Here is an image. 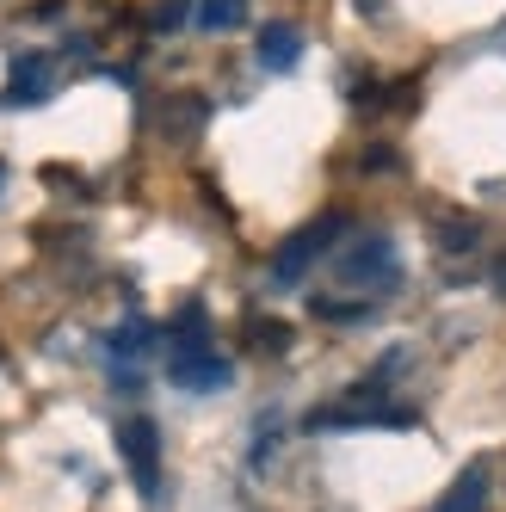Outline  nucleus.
<instances>
[{"label": "nucleus", "mask_w": 506, "mask_h": 512, "mask_svg": "<svg viewBox=\"0 0 506 512\" xmlns=\"http://www.w3.org/2000/svg\"><path fill=\"white\" fill-rule=\"evenodd\" d=\"M334 278L346 290H365V297H377V290H389L395 278H402V260H395V247L383 235H365L334 253Z\"/></svg>", "instance_id": "nucleus-1"}, {"label": "nucleus", "mask_w": 506, "mask_h": 512, "mask_svg": "<svg viewBox=\"0 0 506 512\" xmlns=\"http://www.w3.org/2000/svg\"><path fill=\"white\" fill-rule=\"evenodd\" d=\"M340 229H346V223H340V216H321V223H309V229H297L291 241H284V247H278V260H272V278H278V284H297V278H303V272H309V266L321 260V253H328V247H334V235H340Z\"/></svg>", "instance_id": "nucleus-2"}, {"label": "nucleus", "mask_w": 506, "mask_h": 512, "mask_svg": "<svg viewBox=\"0 0 506 512\" xmlns=\"http://www.w3.org/2000/svg\"><path fill=\"white\" fill-rule=\"evenodd\" d=\"M118 445H124V463L136 475V488L142 494H161V438L149 420H124L118 426Z\"/></svg>", "instance_id": "nucleus-3"}, {"label": "nucleus", "mask_w": 506, "mask_h": 512, "mask_svg": "<svg viewBox=\"0 0 506 512\" xmlns=\"http://www.w3.org/2000/svg\"><path fill=\"white\" fill-rule=\"evenodd\" d=\"M315 426H408V408H383L371 389H352V401H340V408H321Z\"/></svg>", "instance_id": "nucleus-4"}, {"label": "nucleus", "mask_w": 506, "mask_h": 512, "mask_svg": "<svg viewBox=\"0 0 506 512\" xmlns=\"http://www.w3.org/2000/svg\"><path fill=\"white\" fill-rule=\"evenodd\" d=\"M432 512H488V463H469Z\"/></svg>", "instance_id": "nucleus-5"}, {"label": "nucleus", "mask_w": 506, "mask_h": 512, "mask_svg": "<svg viewBox=\"0 0 506 512\" xmlns=\"http://www.w3.org/2000/svg\"><path fill=\"white\" fill-rule=\"evenodd\" d=\"M223 377H229V364L223 358H204L198 346H186V352L173 358V383H186V389H216Z\"/></svg>", "instance_id": "nucleus-6"}, {"label": "nucleus", "mask_w": 506, "mask_h": 512, "mask_svg": "<svg viewBox=\"0 0 506 512\" xmlns=\"http://www.w3.org/2000/svg\"><path fill=\"white\" fill-rule=\"evenodd\" d=\"M297 56H303V38H297L291 25H266L260 31V62L266 68H278V75H284V68H297Z\"/></svg>", "instance_id": "nucleus-7"}, {"label": "nucleus", "mask_w": 506, "mask_h": 512, "mask_svg": "<svg viewBox=\"0 0 506 512\" xmlns=\"http://www.w3.org/2000/svg\"><path fill=\"white\" fill-rule=\"evenodd\" d=\"M198 19H204L210 31H235V25L247 19V0H204V7H198Z\"/></svg>", "instance_id": "nucleus-8"}, {"label": "nucleus", "mask_w": 506, "mask_h": 512, "mask_svg": "<svg viewBox=\"0 0 506 512\" xmlns=\"http://www.w3.org/2000/svg\"><path fill=\"white\" fill-rule=\"evenodd\" d=\"M204 124V105L198 99H179V105H167V112H161V130H173V136H192Z\"/></svg>", "instance_id": "nucleus-9"}, {"label": "nucleus", "mask_w": 506, "mask_h": 512, "mask_svg": "<svg viewBox=\"0 0 506 512\" xmlns=\"http://www.w3.org/2000/svg\"><path fill=\"white\" fill-rule=\"evenodd\" d=\"M253 340H260L266 352H284V346H291V327H284V321H253Z\"/></svg>", "instance_id": "nucleus-10"}, {"label": "nucleus", "mask_w": 506, "mask_h": 512, "mask_svg": "<svg viewBox=\"0 0 506 512\" xmlns=\"http://www.w3.org/2000/svg\"><path fill=\"white\" fill-rule=\"evenodd\" d=\"M38 93H44V68H19V75H13V99H19V105H31Z\"/></svg>", "instance_id": "nucleus-11"}, {"label": "nucleus", "mask_w": 506, "mask_h": 512, "mask_svg": "<svg viewBox=\"0 0 506 512\" xmlns=\"http://www.w3.org/2000/svg\"><path fill=\"white\" fill-rule=\"evenodd\" d=\"M179 19H186V0H161V7H155V25L161 31H173Z\"/></svg>", "instance_id": "nucleus-12"}, {"label": "nucleus", "mask_w": 506, "mask_h": 512, "mask_svg": "<svg viewBox=\"0 0 506 512\" xmlns=\"http://www.w3.org/2000/svg\"><path fill=\"white\" fill-rule=\"evenodd\" d=\"M494 297L506 303V253H500V260H494Z\"/></svg>", "instance_id": "nucleus-13"}]
</instances>
